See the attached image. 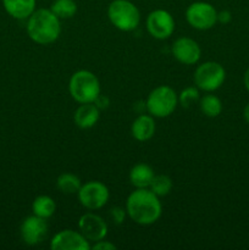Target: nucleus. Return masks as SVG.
<instances>
[{
  "mask_svg": "<svg viewBox=\"0 0 249 250\" xmlns=\"http://www.w3.org/2000/svg\"><path fill=\"white\" fill-rule=\"evenodd\" d=\"M126 212L137 225L149 226L155 224L163 214L160 198L149 188H136L127 198Z\"/></svg>",
  "mask_w": 249,
  "mask_h": 250,
  "instance_id": "1",
  "label": "nucleus"
},
{
  "mask_svg": "<svg viewBox=\"0 0 249 250\" xmlns=\"http://www.w3.org/2000/svg\"><path fill=\"white\" fill-rule=\"evenodd\" d=\"M61 20L50 9H36L27 19L26 31L29 38L39 45H48L59 39Z\"/></svg>",
  "mask_w": 249,
  "mask_h": 250,
  "instance_id": "2",
  "label": "nucleus"
},
{
  "mask_svg": "<svg viewBox=\"0 0 249 250\" xmlns=\"http://www.w3.org/2000/svg\"><path fill=\"white\" fill-rule=\"evenodd\" d=\"M68 92L75 102L80 104L94 103L102 94L99 78L88 70L76 71L68 82Z\"/></svg>",
  "mask_w": 249,
  "mask_h": 250,
  "instance_id": "3",
  "label": "nucleus"
},
{
  "mask_svg": "<svg viewBox=\"0 0 249 250\" xmlns=\"http://www.w3.org/2000/svg\"><path fill=\"white\" fill-rule=\"evenodd\" d=\"M107 17L115 28L132 32L141 23V12L129 0H112L107 6Z\"/></svg>",
  "mask_w": 249,
  "mask_h": 250,
  "instance_id": "4",
  "label": "nucleus"
},
{
  "mask_svg": "<svg viewBox=\"0 0 249 250\" xmlns=\"http://www.w3.org/2000/svg\"><path fill=\"white\" fill-rule=\"evenodd\" d=\"M178 105V94L170 85H159L148 94L145 109L155 119H164L173 114Z\"/></svg>",
  "mask_w": 249,
  "mask_h": 250,
  "instance_id": "5",
  "label": "nucleus"
},
{
  "mask_svg": "<svg viewBox=\"0 0 249 250\" xmlns=\"http://www.w3.org/2000/svg\"><path fill=\"white\" fill-rule=\"evenodd\" d=\"M226 80V70L216 61L200 63L194 72V84L205 93H212L222 87Z\"/></svg>",
  "mask_w": 249,
  "mask_h": 250,
  "instance_id": "6",
  "label": "nucleus"
},
{
  "mask_svg": "<svg viewBox=\"0 0 249 250\" xmlns=\"http://www.w3.org/2000/svg\"><path fill=\"white\" fill-rule=\"evenodd\" d=\"M188 24L198 31H208L217 23V10L210 2L194 1L186 10Z\"/></svg>",
  "mask_w": 249,
  "mask_h": 250,
  "instance_id": "7",
  "label": "nucleus"
},
{
  "mask_svg": "<svg viewBox=\"0 0 249 250\" xmlns=\"http://www.w3.org/2000/svg\"><path fill=\"white\" fill-rule=\"evenodd\" d=\"M81 205L87 210H99L105 207L110 198L109 188L100 181H89L82 185L77 193Z\"/></svg>",
  "mask_w": 249,
  "mask_h": 250,
  "instance_id": "8",
  "label": "nucleus"
},
{
  "mask_svg": "<svg viewBox=\"0 0 249 250\" xmlns=\"http://www.w3.org/2000/svg\"><path fill=\"white\" fill-rule=\"evenodd\" d=\"M146 31L153 38L164 41L172 36L175 32V19L168 11L164 9H156L146 16Z\"/></svg>",
  "mask_w": 249,
  "mask_h": 250,
  "instance_id": "9",
  "label": "nucleus"
},
{
  "mask_svg": "<svg viewBox=\"0 0 249 250\" xmlns=\"http://www.w3.org/2000/svg\"><path fill=\"white\" fill-rule=\"evenodd\" d=\"M49 226L45 219L31 215L22 221L20 233L24 244L27 246H38L45 241L48 236Z\"/></svg>",
  "mask_w": 249,
  "mask_h": 250,
  "instance_id": "10",
  "label": "nucleus"
},
{
  "mask_svg": "<svg viewBox=\"0 0 249 250\" xmlns=\"http://www.w3.org/2000/svg\"><path fill=\"white\" fill-rule=\"evenodd\" d=\"M78 229L90 243L102 241L107 236L106 221L94 212H85L80 217Z\"/></svg>",
  "mask_w": 249,
  "mask_h": 250,
  "instance_id": "11",
  "label": "nucleus"
},
{
  "mask_svg": "<svg viewBox=\"0 0 249 250\" xmlns=\"http://www.w3.org/2000/svg\"><path fill=\"white\" fill-rule=\"evenodd\" d=\"M172 56L183 65H195L202 56V48L193 38L180 37L171 46Z\"/></svg>",
  "mask_w": 249,
  "mask_h": 250,
  "instance_id": "12",
  "label": "nucleus"
},
{
  "mask_svg": "<svg viewBox=\"0 0 249 250\" xmlns=\"http://www.w3.org/2000/svg\"><path fill=\"white\" fill-rule=\"evenodd\" d=\"M50 248L53 250H89L90 242L80 231L62 229L51 238Z\"/></svg>",
  "mask_w": 249,
  "mask_h": 250,
  "instance_id": "13",
  "label": "nucleus"
},
{
  "mask_svg": "<svg viewBox=\"0 0 249 250\" xmlns=\"http://www.w3.org/2000/svg\"><path fill=\"white\" fill-rule=\"evenodd\" d=\"M100 110L94 103L81 104L73 114V122L81 129H89L98 124Z\"/></svg>",
  "mask_w": 249,
  "mask_h": 250,
  "instance_id": "14",
  "label": "nucleus"
},
{
  "mask_svg": "<svg viewBox=\"0 0 249 250\" xmlns=\"http://www.w3.org/2000/svg\"><path fill=\"white\" fill-rule=\"evenodd\" d=\"M156 125L155 120L150 114L139 115L131 126V134L136 141L146 142L151 139L155 134Z\"/></svg>",
  "mask_w": 249,
  "mask_h": 250,
  "instance_id": "15",
  "label": "nucleus"
},
{
  "mask_svg": "<svg viewBox=\"0 0 249 250\" xmlns=\"http://www.w3.org/2000/svg\"><path fill=\"white\" fill-rule=\"evenodd\" d=\"M37 0H2L7 15L16 20H27L36 10Z\"/></svg>",
  "mask_w": 249,
  "mask_h": 250,
  "instance_id": "16",
  "label": "nucleus"
},
{
  "mask_svg": "<svg viewBox=\"0 0 249 250\" xmlns=\"http://www.w3.org/2000/svg\"><path fill=\"white\" fill-rule=\"evenodd\" d=\"M154 176V170L148 164L139 163L131 168L128 178L134 188H149Z\"/></svg>",
  "mask_w": 249,
  "mask_h": 250,
  "instance_id": "17",
  "label": "nucleus"
},
{
  "mask_svg": "<svg viewBox=\"0 0 249 250\" xmlns=\"http://www.w3.org/2000/svg\"><path fill=\"white\" fill-rule=\"evenodd\" d=\"M56 211V203L49 195H38L32 203V212L42 219H50Z\"/></svg>",
  "mask_w": 249,
  "mask_h": 250,
  "instance_id": "18",
  "label": "nucleus"
},
{
  "mask_svg": "<svg viewBox=\"0 0 249 250\" xmlns=\"http://www.w3.org/2000/svg\"><path fill=\"white\" fill-rule=\"evenodd\" d=\"M56 187L63 194L72 195L77 194L78 190L82 187V182H81L80 177L76 176L75 173L63 172L56 180Z\"/></svg>",
  "mask_w": 249,
  "mask_h": 250,
  "instance_id": "19",
  "label": "nucleus"
},
{
  "mask_svg": "<svg viewBox=\"0 0 249 250\" xmlns=\"http://www.w3.org/2000/svg\"><path fill=\"white\" fill-rule=\"evenodd\" d=\"M199 107L205 116L214 119L222 112V102L219 97L212 93H207L200 97Z\"/></svg>",
  "mask_w": 249,
  "mask_h": 250,
  "instance_id": "20",
  "label": "nucleus"
},
{
  "mask_svg": "<svg viewBox=\"0 0 249 250\" xmlns=\"http://www.w3.org/2000/svg\"><path fill=\"white\" fill-rule=\"evenodd\" d=\"M50 10L60 20H68L77 14V4L75 0H54Z\"/></svg>",
  "mask_w": 249,
  "mask_h": 250,
  "instance_id": "21",
  "label": "nucleus"
},
{
  "mask_svg": "<svg viewBox=\"0 0 249 250\" xmlns=\"http://www.w3.org/2000/svg\"><path fill=\"white\" fill-rule=\"evenodd\" d=\"M173 182L171 180L170 176L167 175H155L154 176L153 181H151L150 186H149V189L154 193V194L158 195L159 198L166 197L167 194H170V192L172 190Z\"/></svg>",
  "mask_w": 249,
  "mask_h": 250,
  "instance_id": "22",
  "label": "nucleus"
},
{
  "mask_svg": "<svg viewBox=\"0 0 249 250\" xmlns=\"http://www.w3.org/2000/svg\"><path fill=\"white\" fill-rule=\"evenodd\" d=\"M200 99V89L194 85V87H187L178 94V104L182 105L183 107H189L192 104L199 103Z\"/></svg>",
  "mask_w": 249,
  "mask_h": 250,
  "instance_id": "23",
  "label": "nucleus"
},
{
  "mask_svg": "<svg viewBox=\"0 0 249 250\" xmlns=\"http://www.w3.org/2000/svg\"><path fill=\"white\" fill-rule=\"evenodd\" d=\"M126 215H127L126 209H124V208L121 207H115L112 208V209H110L109 211L110 220H111L115 225H121L122 222L124 221Z\"/></svg>",
  "mask_w": 249,
  "mask_h": 250,
  "instance_id": "24",
  "label": "nucleus"
},
{
  "mask_svg": "<svg viewBox=\"0 0 249 250\" xmlns=\"http://www.w3.org/2000/svg\"><path fill=\"white\" fill-rule=\"evenodd\" d=\"M90 249H97V250H116L117 247L115 246L114 243H111V242L109 241H105L104 239H102V241H98L95 242L93 246H90Z\"/></svg>",
  "mask_w": 249,
  "mask_h": 250,
  "instance_id": "25",
  "label": "nucleus"
},
{
  "mask_svg": "<svg viewBox=\"0 0 249 250\" xmlns=\"http://www.w3.org/2000/svg\"><path fill=\"white\" fill-rule=\"evenodd\" d=\"M232 20V14L228 10H222V11H217V22L222 24L229 23Z\"/></svg>",
  "mask_w": 249,
  "mask_h": 250,
  "instance_id": "26",
  "label": "nucleus"
},
{
  "mask_svg": "<svg viewBox=\"0 0 249 250\" xmlns=\"http://www.w3.org/2000/svg\"><path fill=\"white\" fill-rule=\"evenodd\" d=\"M94 104L97 105L98 109H99V110H102V109H106V107L109 106V104H110L109 98H107V97H104V95L100 94L99 97H98L97 99H95Z\"/></svg>",
  "mask_w": 249,
  "mask_h": 250,
  "instance_id": "27",
  "label": "nucleus"
},
{
  "mask_svg": "<svg viewBox=\"0 0 249 250\" xmlns=\"http://www.w3.org/2000/svg\"><path fill=\"white\" fill-rule=\"evenodd\" d=\"M243 83H244V87H246V89L248 90L249 93V67L247 68L246 72H244L243 75Z\"/></svg>",
  "mask_w": 249,
  "mask_h": 250,
  "instance_id": "28",
  "label": "nucleus"
},
{
  "mask_svg": "<svg viewBox=\"0 0 249 250\" xmlns=\"http://www.w3.org/2000/svg\"><path fill=\"white\" fill-rule=\"evenodd\" d=\"M243 117H244V121L249 125V102L247 103V105L243 109Z\"/></svg>",
  "mask_w": 249,
  "mask_h": 250,
  "instance_id": "29",
  "label": "nucleus"
}]
</instances>
